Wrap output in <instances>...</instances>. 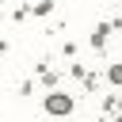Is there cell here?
<instances>
[{"label": "cell", "instance_id": "1", "mask_svg": "<svg viewBox=\"0 0 122 122\" xmlns=\"http://www.w3.org/2000/svg\"><path fill=\"white\" fill-rule=\"evenodd\" d=\"M69 107H72L69 95H50V99H46V111H50V114H69Z\"/></svg>", "mask_w": 122, "mask_h": 122}]
</instances>
